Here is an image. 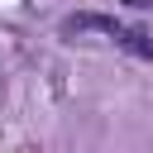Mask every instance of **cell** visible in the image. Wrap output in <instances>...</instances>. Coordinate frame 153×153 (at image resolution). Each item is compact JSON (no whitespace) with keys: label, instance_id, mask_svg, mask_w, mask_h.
<instances>
[{"label":"cell","instance_id":"obj_1","mask_svg":"<svg viewBox=\"0 0 153 153\" xmlns=\"http://www.w3.org/2000/svg\"><path fill=\"white\" fill-rule=\"evenodd\" d=\"M91 29H96V33H110V38H120V29H124V24H120L115 14L76 10V14H67V19H62V29H57V33H62V38H76V33H91Z\"/></svg>","mask_w":153,"mask_h":153},{"label":"cell","instance_id":"obj_2","mask_svg":"<svg viewBox=\"0 0 153 153\" xmlns=\"http://www.w3.org/2000/svg\"><path fill=\"white\" fill-rule=\"evenodd\" d=\"M120 48H129L134 57H153V38L143 33V29H120V38H115Z\"/></svg>","mask_w":153,"mask_h":153}]
</instances>
